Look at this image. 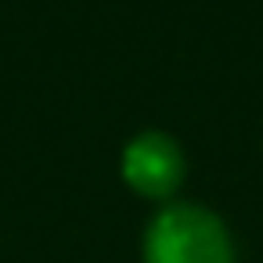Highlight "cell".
Wrapping results in <instances>:
<instances>
[{
  "label": "cell",
  "instance_id": "cell-2",
  "mask_svg": "<svg viewBox=\"0 0 263 263\" xmlns=\"http://www.w3.org/2000/svg\"><path fill=\"white\" fill-rule=\"evenodd\" d=\"M123 173L137 191L166 195L180 180V148L166 134H141L123 155Z\"/></svg>",
  "mask_w": 263,
  "mask_h": 263
},
{
  "label": "cell",
  "instance_id": "cell-1",
  "mask_svg": "<svg viewBox=\"0 0 263 263\" xmlns=\"http://www.w3.org/2000/svg\"><path fill=\"white\" fill-rule=\"evenodd\" d=\"M144 256L148 263H231V241L213 213L198 205H173L155 216Z\"/></svg>",
  "mask_w": 263,
  "mask_h": 263
}]
</instances>
